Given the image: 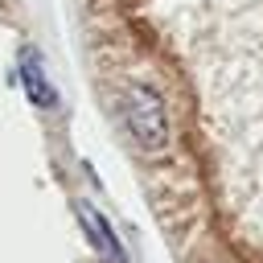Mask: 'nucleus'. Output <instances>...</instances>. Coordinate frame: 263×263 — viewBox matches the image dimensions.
I'll return each mask as SVG.
<instances>
[{"label":"nucleus","instance_id":"f257e3e1","mask_svg":"<svg viewBox=\"0 0 263 263\" xmlns=\"http://www.w3.org/2000/svg\"><path fill=\"white\" fill-rule=\"evenodd\" d=\"M119 111H123V127H127L136 148L160 152L168 144V111H164V99L148 82H127L123 99H119Z\"/></svg>","mask_w":263,"mask_h":263},{"label":"nucleus","instance_id":"f03ea898","mask_svg":"<svg viewBox=\"0 0 263 263\" xmlns=\"http://www.w3.org/2000/svg\"><path fill=\"white\" fill-rule=\"evenodd\" d=\"M78 222H82V230H86V242L99 251V259L103 263H127V251H123V242L115 238V230H111V222L95 210V205H78Z\"/></svg>","mask_w":263,"mask_h":263},{"label":"nucleus","instance_id":"7ed1b4c3","mask_svg":"<svg viewBox=\"0 0 263 263\" xmlns=\"http://www.w3.org/2000/svg\"><path fill=\"white\" fill-rule=\"evenodd\" d=\"M16 74H21V86H25V95H29L33 107H41V111H53V107H58V90H53L49 74L41 70V53H37V49H21Z\"/></svg>","mask_w":263,"mask_h":263}]
</instances>
